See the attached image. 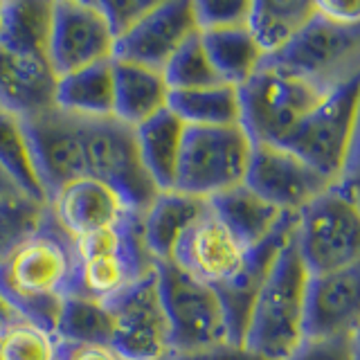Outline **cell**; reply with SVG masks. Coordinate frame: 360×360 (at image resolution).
<instances>
[{
    "mask_svg": "<svg viewBox=\"0 0 360 360\" xmlns=\"http://www.w3.org/2000/svg\"><path fill=\"white\" fill-rule=\"evenodd\" d=\"M75 239L48 210L41 225L0 262V295L22 318L54 333L63 302L75 295Z\"/></svg>",
    "mask_w": 360,
    "mask_h": 360,
    "instance_id": "1",
    "label": "cell"
},
{
    "mask_svg": "<svg viewBox=\"0 0 360 360\" xmlns=\"http://www.w3.org/2000/svg\"><path fill=\"white\" fill-rule=\"evenodd\" d=\"M309 277L290 232L257 290L241 345L268 360H286L295 352L304 342V297Z\"/></svg>",
    "mask_w": 360,
    "mask_h": 360,
    "instance_id": "2",
    "label": "cell"
},
{
    "mask_svg": "<svg viewBox=\"0 0 360 360\" xmlns=\"http://www.w3.org/2000/svg\"><path fill=\"white\" fill-rule=\"evenodd\" d=\"M292 239L309 275H326L358 266L360 217L356 169L338 178L297 214Z\"/></svg>",
    "mask_w": 360,
    "mask_h": 360,
    "instance_id": "3",
    "label": "cell"
},
{
    "mask_svg": "<svg viewBox=\"0 0 360 360\" xmlns=\"http://www.w3.org/2000/svg\"><path fill=\"white\" fill-rule=\"evenodd\" d=\"M329 93V88L264 59L257 72L239 86L241 127L252 144L281 146Z\"/></svg>",
    "mask_w": 360,
    "mask_h": 360,
    "instance_id": "4",
    "label": "cell"
},
{
    "mask_svg": "<svg viewBox=\"0 0 360 360\" xmlns=\"http://www.w3.org/2000/svg\"><path fill=\"white\" fill-rule=\"evenodd\" d=\"M77 295L110 304L124 290L153 273L155 262L142 239L140 214L101 232L75 239Z\"/></svg>",
    "mask_w": 360,
    "mask_h": 360,
    "instance_id": "5",
    "label": "cell"
},
{
    "mask_svg": "<svg viewBox=\"0 0 360 360\" xmlns=\"http://www.w3.org/2000/svg\"><path fill=\"white\" fill-rule=\"evenodd\" d=\"M252 140L241 124L185 127L174 191L210 200L243 185L250 165Z\"/></svg>",
    "mask_w": 360,
    "mask_h": 360,
    "instance_id": "6",
    "label": "cell"
},
{
    "mask_svg": "<svg viewBox=\"0 0 360 360\" xmlns=\"http://www.w3.org/2000/svg\"><path fill=\"white\" fill-rule=\"evenodd\" d=\"M356 122L358 77L331 90L281 146L335 183L356 167Z\"/></svg>",
    "mask_w": 360,
    "mask_h": 360,
    "instance_id": "7",
    "label": "cell"
},
{
    "mask_svg": "<svg viewBox=\"0 0 360 360\" xmlns=\"http://www.w3.org/2000/svg\"><path fill=\"white\" fill-rule=\"evenodd\" d=\"M155 277L174 354H191L230 342L217 290L187 275L174 262L155 264Z\"/></svg>",
    "mask_w": 360,
    "mask_h": 360,
    "instance_id": "8",
    "label": "cell"
},
{
    "mask_svg": "<svg viewBox=\"0 0 360 360\" xmlns=\"http://www.w3.org/2000/svg\"><path fill=\"white\" fill-rule=\"evenodd\" d=\"M266 61L333 90L358 77L360 22H338L315 9L297 37Z\"/></svg>",
    "mask_w": 360,
    "mask_h": 360,
    "instance_id": "9",
    "label": "cell"
},
{
    "mask_svg": "<svg viewBox=\"0 0 360 360\" xmlns=\"http://www.w3.org/2000/svg\"><path fill=\"white\" fill-rule=\"evenodd\" d=\"M115 32L101 0H54L50 3L45 56L56 77L112 61Z\"/></svg>",
    "mask_w": 360,
    "mask_h": 360,
    "instance_id": "10",
    "label": "cell"
},
{
    "mask_svg": "<svg viewBox=\"0 0 360 360\" xmlns=\"http://www.w3.org/2000/svg\"><path fill=\"white\" fill-rule=\"evenodd\" d=\"M82 144L86 176L110 185L135 212L144 207L158 194L146 176L135 131L117 120H82Z\"/></svg>",
    "mask_w": 360,
    "mask_h": 360,
    "instance_id": "11",
    "label": "cell"
},
{
    "mask_svg": "<svg viewBox=\"0 0 360 360\" xmlns=\"http://www.w3.org/2000/svg\"><path fill=\"white\" fill-rule=\"evenodd\" d=\"M110 318L108 342L127 360H169L172 338L165 318L155 268L138 284L106 304Z\"/></svg>",
    "mask_w": 360,
    "mask_h": 360,
    "instance_id": "12",
    "label": "cell"
},
{
    "mask_svg": "<svg viewBox=\"0 0 360 360\" xmlns=\"http://www.w3.org/2000/svg\"><path fill=\"white\" fill-rule=\"evenodd\" d=\"M250 255L252 248H248L207 202V210L180 236L172 262L202 284L221 290L243 273Z\"/></svg>",
    "mask_w": 360,
    "mask_h": 360,
    "instance_id": "13",
    "label": "cell"
},
{
    "mask_svg": "<svg viewBox=\"0 0 360 360\" xmlns=\"http://www.w3.org/2000/svg\"><path fill=\"white\" fill-rule=\"evenodd\" d=\"M243 185L284 214H300L333 183L277 144H252Z\"/></svg>",
    "mask_w": 360,
    "mask_h": 360,
    "instance_id": "14",
    "label": "cell"
},
{
    "mask_svg": "<svg viewBox=\"0 0 360 360\" xmlns=\"http://www.w3.org/2000/svg\"><path fill=\"white\" fill-rule=\"evenodd\" d=\"M196 32L200 30L196 25L194 3L187 0L158 3L155 0L135 25L117 37L112 59L162 72L176 50Z\"/></svg>",
    "mask_w": 360,
    "mask_h": 360,
    "instance_id": "15",
    "label": "cell"
},
{
    "mask_svg": "<svg viewBox=\"0 0 360 360\" xmlns=\"http://www.w3.org/2000/svg\"><path fill=\"white\" fill-rule=\"evenodd\" d=\"M22 127L45 198L50 200L59 187L86 176L82 120L63 115L54 108L32 120H22Z\"/></svg>",
    "mask_w": 360,
    "mask_h": 360,
    "instance_id": "16",
    "label": "cell"
},
{
    "mask_svg": "<svg viewBox=\"0 0 360 360\" xmlns=\"http://www.w3.org/2000/svg\"><path fill=\"white\" fill-rule=\"evenodd\" d=\"M358 266L311 275L304 297V340L358 338Z\"/></svg>",
    "mask_w": 360,
    "mask_h": 360,
    "instance_id": "17",
    "label": "cell"
},
{
    "mask_svg": "<svg viewBox=\"0 0 360 360\" xmlns=\"http://www.w3.org/2000/svg\"><path fill=\"white\" fill-rule=\"evenodd\" d=\"M48 210L56 225L72 239L101 232L129 219L131 214H140L131 210L110 185L88 176L56 189L48 200Z\"/></svg>",
    "mask_w": 360,
    "mask_h": 360,
    "instance_id": "18",
    "label": "cell"
},
{
    "mask_svg": "<svg viewBox=\"0 0 360 360\" xmlns=\"http://www.w3.org/2000/svg\"><path fill=\"white\" fill-rule=\"evenodd\" d=\"M56 75L48 56L11 50L0 43V108L20 120L54 110Z\"/></svg>",
    "mask_w": 360,
    "mask_h": 360,
    "instance_id": "19",
    "label": "cell"
},
{
    "mask_svg": "<svg viewBox=\"0 0 360 360\" xmlns=\"http://www.w3.org/2000/svg\"><path fill=\"white\" fill-rule=\"evenodd\" d=\"M207 210V200L180 194V191H158L153 200L140 214L142 239L155 264L172 262V255L191 223Z\"/></svg>",
    "mask_w": 360,
    "mask_h": 360,
    "instance_id": "20",
    "label": "cell"
},
{
    "mask_svg": "<svg viewBox=\"0 0 360 360\" xmlns=\"http://www.w3.org/2000/svg\"><path fill=\"white\" fill-rule=\"evenodd\" d=\"M169 86L160 70L112 59V120L138 129L167 108Z\"/></svg>",
    "mask_w": 360,
    "mask_h": 360,
    "instance_id": "21",
    "label": "cell"
},
{
    "mask_svg": "<svg viewBox=\"0 0 360 360\" xmlns=\"http://www.w3.org/2000/svg\"><path fill=\"white\" fill-rule=\"evenodd\" d=\"M210 210L239 236L248 248H257L279 232L297 214H284L259 198L245 185H236L207 200Z\"/></svg>",
    "mask_w": 360,
    "mask_h": 360,
    "instance_id": "22",
    "label": "cell"
},
{
    "mask_svg": "<svg viewBox=\"0 0 360 360\" xmlns=\"http://www.w3.org/2000/svg\"><path fill=\"white\" fill-rule=\"evenodd\" d=\"M133 131H135V142H138L142 167L155 191L174 189L185 124L172 110L165 108L162 112H158L155 117L146 120Z\"/></svg>",
    "mask_w": 360,
    "mask_h": 360,
    "instance_id": "23",
    "label": "cell"
},
{
    "mask_svg": "<svg viewBox=\"0 0 360 360\" xmlns=\"http://www.w3.org/2000/svg\"><path fill=\"white\" fill-rule=\"evenodd\" d=\"M54 108L77 120L112 117V61L56 77Z\"/></svg>",
    "mask_w": 360,
    "mask_h": 360,
    "instance_id": "24",
    "label": "cell"
},
{
    "mask_svg": "<svg viewBox=\"0 0 360 360\" xmlns=\"http://www.w3.org/2000/svg\"><path fill=\"white\" fill-rule=\"evenodd\" d=\"M200 39L219 79L236 88L243 86L266 59V54L245 25L207 30L200 32Z\"/></svg>",
    "mask_w": 360,
    "mask_h": 360,
    "instance_id": "25",
    "label": "cell"
},
{
    "mask_svg": "<svg viewBox=\"0 0 360 360\" xmlns=\"http://www.w3.org/2000/svg\"><path fill=\"white\" fill-rule=\"evenodd\" d=\"M315 14V3L309 0H255L248 11L245 27L266 56L279 52L297 37Z\"/></svg>",
    "mask_w": 360,
    "mask_h": 360,
    "instance_id": "26",
    "label": "cell"
},
{
    "mask_svg": "<svg viewBox=\"0 0 360 360\" xmlns=\"http://www.w3.org/2000/svg\"><path fill=\"white\" fill-rule=\"evenodd\" d=\"M167 108L185 127H230L241 124L239 88L217 84L196 90H169Z\"/></svg>",
    "mask_w": 360,
    "mask_h": 360,
    "instance_id": "27",
    "label": "cell"
},
{
    "mask_svg": "<svg viewBox=\"0 0 360 360\" xmlns=\"http://www.w3.org/2000/svg\"><path fill=\"white\" fill-rule=\"evenodd\" d=\"M0 167L9 174L22 194L39 202H48L39 183L22 120L5 108H0Z\"/></svg>",
    "mask_w": 360,
    "mask_h": 360,
    "instance_id": "28",
    "label": "cell"
},
{
    "mask_svg": "<svg viewBox=\"0 0 360 360\" xmlns=\"http://www.w3.org/2000/svg\"><path fill=\"white\" fill-rule=\"evenodd\" d=\"M56 340L63 342H108L110 318L108 309L84 295H70L61 307L54 326Z\"/></svg>",
    "mask_w": 360,
    "mask_h": 360,
    "instance_id": "29",
    "label": "cell"
},
{
    "mask_svg": "<svg viewBox=\"0 0 360 360\" xmlns=\"http://www.w3.org/2000/svg\"><path fill=\"white\" fill-rule=\"evenodd\" d=\"M162 77L169 90H196V88L223 84L217 70H214L210 63V56L200 39V32L191 34V37L176 50V54L162 68Z\"/></svg>",
    "mask_w": 360,
    "mask_h": 360,
    "instance_id": "30",
    "label": "cell"
},
{
    "mask_svg": "<svg viewBox=\"0 0 360 360\" xmlns=\"http://www.w3.org/2000/svg\"><path fill=\"white\" fill-rule=\"evenodd\" d=\"M50 3H9L7 30L0 43L11 50L43 54L48 48Z\"/></svg>",
    "mask_w": 360,
    "mask_h": 360,
    "instance_id": "31",
    "label": "cell"
},
{
    "mask_svg": "<svg viewBox=\"0 0 360 360\" xmlns=\"http://www.w3.org/2000/svg\"><path fill=\"white\" fill-rule=\"evenodd\" d=\"M45 214L48 202H39L30 196L0 200V262L39 228Z\"/></svg>",
    "mask_w": 360,
    "mask_h": 360,
    "instance_id": "32",
    "label": "cell"
},
{
    "mask_svg": "<svg viewBox=\"0 0 360 360\" xmlns=\"http://www.w3.org/2000/svg\"><path fill=\"white\" fill-rule=\"evenodd\" d=\"M250 3L248 0H198L194 3L196 25L200 32L245 25Z\"/></svg>",
    "mask_w": 360,
    "mask_h": 360,
    "instance_id": "33",
    "label": "cell"
},
{
    "mask_svg": "<svg viewBox=\"0 0 360 360\" xmlns=\"http://www.w3.org/2000/svg\"><path fill=\"white\" fill-rule=\"evenodd\" d=\"M286 360H358V338L304 340Z\"/></svg>",
    "mask_w": 360,
    "mask_h": 360,
    "instance_id": "34",
    "label": "cell"
},
{
    "mask_svg": "<svg viewBox=\"0 0 360 360\" xmlns=\"http://www.w3.org/2000/svg\"><path fill=\"white\" fill-rule=\"evenodd\" d=\"M153 3L155 0H108V3L101 0L115 37H120V34H124L131 25H135V22L151 9Z\"/></svg>",
    "mask_w": 360,
    "mask_h": 360,
    "instance_id": "35",
    "label": "cell"
},
{
    "mask_svg": "<svg viewBox=\"0 0 360 360\" xmlns=\"http://www.w3.org/2000/svg\"><path fill=\"white\" fill-rule=\"evenodd\" d=\"M56 360H127L110 342H63L56 347Z\"/></svg>",
    "mask_w": 360,
    "mask_h": 360,
    "instance_id": "36",
    "label": "cell"
},
{
    "mask_svg": "<svg viewBox=\"0 0 360 360\" xmlns=\"http://www.w3.org/2000/svg\"><path fill=\"white\" fill-rule=\"evenodd\" d=\"M169 360H268V358L252 352V349H248L245 345L223 342V345L200 349V352H191V354H172Z\"/></svg>",
    "mask_w": 360,
    "mask_h": 360,
    "instance_id": "37",
    "label": "cell"
},
{
    "mask_svg": "<svg viewBox=\"0 0 360 360\" xmlns=\"http://www.w3.org/2000/svg\"><path fill=\"white\" fill-rule=\"evenodd\" d=\"M22 318V315L11 307V304L0 295V345L5 342V338L9 335V331L14 329L16 322Z\"/></svg>",
    "mask_w": 360,
    "mask_h": 360,
    "instance_id": "38",
    "label": "cell"
},
{
    "mask_svg": "<svg viewBox=\"0 0 360 360\" xmlns=\"http://www.w3.org/2000/svg\"><path fill=\"white\" fill-rule=\"evenodd\" d=\"M18 196H25L22 191L18 189V185L14 180L9 178V174L0 167V200H9V198H18Z\"/></svg>",
    "mask_w": 360,
    "mask_h": 360,
    "instance_id": "39",
    "label": "cell"
},
{
    "mask_svg": "<svg viewBox=\"0 0 360 360\" xmlns=\"http://www.w3.org/2000/svg\"><path fill=\"white\" fill-rule=\"evenodd\" d=\"M7 16H9V3H0V41H3L7 30Z\"/></svg>",
    "mask_w": 360,
    "mask_h": 360,
    "instance_id": "40",
    "label": "cell"
}]
</instances>
